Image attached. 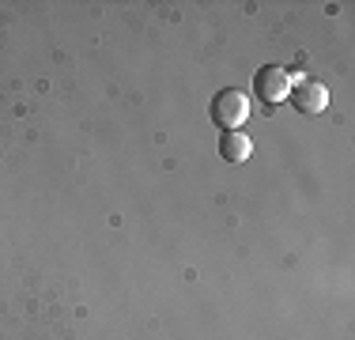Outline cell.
Instances as JSON below:
<instances>
[{"instance_id":"obj_1","label":"cell","mask_w":355,"mask_h":340,"mask_svg":"<svg viewBox=\"0 0 355 340\" xmlns=\"http://www.w3.org/2000/svg\"><path fill=\"white\" fill-rule=\"evenodd\" d=\"M246 117H250V99L242 95L239 87L219 91L216 102H212V121L216 125H223L227 133H239L242 125H246Z\"/></svg>"},{"instance_id":"obj_2","label":"cell","mask_w":355,"mask_h":340,"mask_svg":"<svg viewBox=\"0 0 355 340\" xmlns=\"http://www.w3.org/2000/svg\"><path fill=\"white\" fill-rule=\"evenodd\" d=\"M257 95L272 106V102H284L287 95H291V76L284 72V68H276V65H268V68H261L257 72Z\"/></svg>"},{"instance_id":"obj_3","label":"cell","mask_w":355,"mask_h":340,"mask_svg":"<svg viewBox=\"0 0 355 340\" xmlns=\"http://www.w3.org/2000/svg\"><path fill=\"white\" fill-rule=\"evenodd\" d=\"M291 102L299 106V114H321V110L329 106V87L318 83V80H299Z\"/></svg>"},{"instance_id":"obj_4","label":"cell","mask_w":355,"mask_h":340,"mask_svg":"<svg viewBox=\"0 0 355 340\" xmlns=\"http://www.w3.org/2000/svg\"><path fill=\"white\" fill-rule=\"evenodd\" d=\"M253 151L250 136L246 133H223V140H219V155L227 159V163H246Z\"/></svg>"}]
</instances>
